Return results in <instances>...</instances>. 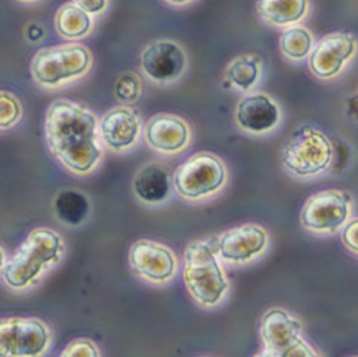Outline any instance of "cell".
<instances>
[{
	"label": "cell",
	"instance_id": "1",
	"mask_svg": "<svg viewBox=\"0 0 358 357\" xmlns=\"http://www.w3.org/2000/svg\"><path fill=\"white\" fill-rule=\"evenodd\" d=\"M99 121L92 111L80 103L59 99L50 104L45 115V139L54 158L76 176L99 169L103 160V141Z\"/></svg>",
	"mask_w": 358,
	"mask_h": 357
},
{
	"label": "cell",
	"instance_id": "2",
	"mask_svg": "<svg viewBox=\"0 0 358 357\" xmlns=\"http://www.w3.org/2000/svg\"><path fill=\"white\" fill-rule=\"evenodd\" d=\"M64 252V240L57 231L43 226L36 228L15 252L3 260L2 280L10 290H27L63 260Z\"/></svg>",
	"mask_w": 358,
	"mask_h": 357
},
{
	"label": "cell",
	"instance_id": "3",
	"mask_svg": "<svg viewBox=\"0 0 358 357\" xmlns=\"http://www.w3.org/2000/svg\"><path fill=\"white\" fill-rule=\"evenodd\" d=\"M183 260V281L192 300L204 308L217 307L229 292V280L211 243H189Z\"/></svg>",
	"mask_w": 358,
	"mask_h": 357
},
{
	"label": "cell",
	"instance_id": "4",
	"mask_svg": "<svg viewBox=\"0 0 358 357\" xmlns=\"http://www.w3.org/2000/svg\"><path fill=\"white\" fill-rule=\"evenodd\" d=\"M94 64L90 48L79 42H67L42 48L34 54L30 71L33 80L43 90L66 88L85 78Z\"/></svg>",
	"mask_w": 358,
	"mask_h": 357
},
{
	"label": "cell",
	"instance_id": "5",
	"mask_svg": "<svg viewBox=\"0 0 358 357\" xmlns=\"http://www.w3.org/2000/svg\"><path fill=\"white\" fill-rule=\"evenodd\" d=\"M333 161V145L323 131L301 125L281 149V165L289 174L309 178L323 174Z\"/></svg>",
	"mask_w": 358,
	"mask_h": 357
},
{
	"label": "cell",
	"instance_id": "6",
	"mask_svg": "<svg viewBox=\"0 0 358 357\" xmlns=\"http://www.w3.org/2000/svg\"><path fill=\"white\" fill-rule=\"evenodd\" d=\"M228 182V167L211 152H198L173 173L174 190L187 201H201L219 194Z\"/></svg>",
	"mask_w": 358,
	"mask_h": 357
},
{
	"label": "cell",
	"instance_id": "7",
	"mask_svg": "<svg viewBox=\"0 0 358 357\" xmlns=\"http://www.w3.org/2000/svg\"><path fill=\"white\" fill-rule=\"evenodd\" d=\"M51 342V329L39 318L8 317L0 323V354L3 357H39Z\"/></svg>",
	"mask_w": 358,
	"mask_h": 357
},
{
	"label": "cell",
	"instance_id": "8",
	"mask_svg": "<svg viewBox=\"0 0 358 357\" xmlns=\"http://www.w3.org/2000/svg\"><path fill=\"white\" fill-rule=\"evenodd\" d=\"M351 195L339 189H326L309 197L301 211V223L315 234L341 231L351 218Z\"/></svg>",
	"mask_w": 358,
	"mask_h": 357
},
{
	"label": "cell",
	"instance_id": "9",
	"mask_svg": "<svg viewBox=\"0 0 358 357\" xmlns=\"http://www.w3.org/2000/svg\"><path fill=\"white\" fill-rule=\"evenodd\" d=\"M210 243L224 264L245 265L266 252L269 234L257 223H243L213 237Z\"/></svg>",
	"mask_w": 358,
	"mask_h": 357
},
{
	"label": "cell",
	"instance_id": "10",
	"mask_svg": "<svg viewBox=\"0 0 358 357\" xmlns=\"http://www.w3.org/2000/svg\"><path fill=\"white\" fill-rule=\"evenodd\" d=\"M187 69V55L180 43L158 39L148 43L140 54V70L155 85L166 87L182 79Z\"/></svg>",
	"mask_w": 358,
	"mask_h": 357
},
{
	"label": "cell",
	"instance_id": "11",
	"mask_svg": "<svg viewBox=\"0 0 358 357\" xmlns=\"http://www.w3.org/2000/svg\"><path fill=\"white\" fill-rule=\"evenodd\" d=\"M128 259L137 277L155 286L170 283L178 271L173 250L153 240H137L129 248Z\"/></svg>",
	"mask_w": 358,
	"mask_h": 357
},
{
	"label": "cell",
	"instance_id": "12",
	"mask_svg": "<svg viewBox=\"0 0 358 357\" xmlns=\"http://www.w3.org/2000/svg\"><path fill=\"white\" fill-rule=\"evenodd\" d=\"M357 48V41L350 33L336 31L326 34L314 45L308 57L309 70L321 80L335 79L355 57Z\"/></svg>",
	"mask_w": 358,
	"mask_h": 357
},
{
	"label": "cell",
	"instance_id": "13",
	"mask_svg": "<svg viewBox=\"0 0 358 357\" xmlns=\"http://www.w3.org/2000/svg\"><path fill=\"white\" fill-rule=\"evenodd\" d=\"M103 146L115 153L134 149L145 134L138 112L131 104H117L106 112L99 121Z\"/></svg>",
	"mask_w": 358,
	"mask_h": 357
},
{
	"label": "cell",
	"instance_id": "14",
	"mask_svg": "<svg viewBox=\"0 0 358 357\" xmlns=\"http://www.w3.org/2000/svg\"><path fill=\"white\" fill-rule=\"evenodd\" d=\"M280 104L265 92H250L238 102L235 122L241 131L252 136L272 133L281 122Z\"/></svg>",
	"mask_w": 358,
	"mask_h": 357
},
{
	"label": "cell",
	"instance_id": "15",
	"mask_svg": "<svg viewBox=\"0 0 358 357\" xmlns=\"http://www.w3.org/2000/svg\"><path fill=\"white\" fill-rule=\"evenodd\" d=\"M148 146L162 155H178L192 140V130L183 118L173 113H157L145 125Z\"/></svg>",
	"mask_w": 358,
	"mask_h": 357
},
{
	"label": "cell",
	"instance_id": "16",
	"mask_svg": "<svg viewBox=\"0 0 358 357\" xmlns=\"http://www.w3.org/2000/svg\"><path fill=\"white\" fill-rule=\"evenodd\" d=\"M302 323L284 308H271L262 317L260 337L265 344L264 356L287 357L289 350L302 337Z\"/></svg>",
	"mask_w": 358,
	"mask_h": 357
},
{
	"label": "cell",
	"instance_id": "17",
	"mask_svg": "<svg viewBox=\"0 0 358 357\" xmlns=\"http://www.w3.org/2000/svg\"><path fill=\"white\" fill-rule=\"evenodd\" d=\"M133 190L138 201L146 206H161L169 201L173 190V174L159 161L143 164L133 178Z\"/></svg>",
	"mask_w": 358,
	"mask_h": 357
},
{
	"label": "cell",
	"instance_id": "18",
	"mask_svg": "<svg viewBox=\"0 0 358 357\" xmlns=\"http://www.w3.org/2000/svg\"><path fill=\"white\" fill-rule=\"evenodd\" d=\"M259 18L272 27L297 26L309 12V0H256Z\"/></svg>",
	"mask_w": 358,
	"mask_h": 357
},
{
	"label": "cell",
	"instance_id": "19",
	"mask_svg": "<svg viewBox=\"0 0 358 357\" xmlns=\"http://www.w3.org/2000/svg\"><path fill=\"white\" fill-rule=\"evenodd\" d=\"M54 26L63 39L78 42L88 38L94 30V17L71 0L57 9Z\"/></svg>",
	"mask_w": 358,
	"mask_h": 357
},
{
	"label": "cell",
	"instance_id": "20",
	"mask_svg": "<svg viewBox=\"0 0 358 357\" xmlns=\"http://www.w3.org/2000/svg\"><path fill=\"white\" fill-rule=\"evenodd\" d=\"M262 78V62L255 55H240L226 67L224 83L228 88L240 92L252 91Z\"/></svg>",
	"mask_w": 358,
	"mask_h": 357
},
{
	"label": "cell",
	"instance_id": "21",
	"mask_svg": "<svg viewBox=\"0 0 358 357\" xmlns=\"http://www.w3.org/2000/svg\"><path fill=\"white\" fill-rule=\"evenodd\" d=\"M55 218L67 226H79L90 216L91 204L88 197L78 189H66L54 200Z\"/></svg>",
	"mask_w": 358,
	"mask_h": 357
},
{
	"label": "cell",
	"instance_id": "22",
	"mask_svg": "<svg viewBox=\"0 0 358 357\" xmlns=\"http://www.w3.org/2000/svg\"><path fill=\"white\" fill-rule=\"evenodd\" d=\"M314 48V38L311 31L302 26L287 27L280 38V50L290 62H303L311 54Z\"/></svg>",
	"mask_w": 358,
	"mask_h": 357
},
{
	"label": "cell",
	"instance_id": "23",
	"mask_svg": "<svg viewBox=\"0 0 358 357\" xmlns=\"http://www.w3.org/2000/svg\"><path fill=\"white\" fill-rule=\"evenodd\" d=\"M143 94V80L138 74L131 70H125L119 75L113 85V95L119 104L137 103Z\"/></svg>",
	"mask_w": 358,
	"mask_h": 357
},
{
	"label": "cell",
	"instance_id": "24",
	"mask_svg": "<svg viewBox=\"0 0 358 357\" xmlns=\"http://www.w3.org/2000/svg\"><path fill=\"white\" fill-rule=\"evenodd\" d=\"M24 116L22 103L14 92H0V128L8 131L20 124Z\"/></svg>",
	"mask_w": 358,
	"mask_h": 357
},
{
	"label": "cell",
	"instance_id": "25",
	"mask_svg": "<svg viewBox=\"0 0 358 357\" xmlns=\"http://www.w3.org/2000/svg\"><path fill=\"white\" fill-rule=\"evenodd\" d=\"M63 357H75V356H82V357H100L101 353L99 350V345L95 344L91 340L87 338H80L71 341L67 344V347L62 351Z\"/></svg>",
	"mask_w": 358,
	"mask_h": 357
},
{
	"label": "cell",
	"instance_id": "26",
	"mask_svg": "<svg viewBox=\"0 0 358 357\" xmlns=\"http://www.w3.org/2000/svg\"><path fill=\"white\" fill-rule=\"evenodd\" d=\"M342 241L352 253L358 255V218L351 219L342 228Z\"/></svg>",
	"mask_w": 358,
	"mask_h": 357
},
{
	"label": "cell",
	"instance_id": "27",
	"mask_svg": "<svg viewBox=\"0 0 358 357\" xmlns=\"http://www.w3.org/2000/svg\"><path fill=\"white\" fill-rule=\"evenodd\" d=\"M73 2L92 17L103 15L110 6V0H73Z\"/></svg>",
	"mask_w": 358,
	"mask_h": 357
},
{
	"label": "cell",
	"instance_id": "28",
	"mask_svg": "<svg viewBox=\"0 0 358 357\" xmlns=\"http://www.w3.org/2000/svg\"><path fill=\"white\" fill-rule=\"evenodd\" d=\"M26 38L30 42H39L43 39V29L39 26V24H30L26 30Z\"/></svg>",
	"mask_w": 358,
	"mask_h": 357
},
{
	"label": "cell",
	"instance_id": "29",
	"mask_svg": "<svg viewBox=\"0 0 358 357\" xmlns=\"http://www.w3.org/2000/svg\"><path fill=\"white\" fill-rule=\"evenodd\" d=\"M164 2L166 5L174 6V8H183V6H187L192 2H195V0H164Z\"/></svg>",
	"mask_w": 358,
	"mask_h": 357
},
{
	"label": "cell",
	"instance_id": "30",
	"mask_svg": "<svg viewBox=\"0 0 358 357\" xmlns=\"http://www.w3.org/2000/svg\"><path fill=\"white\" fill-rule=\"evenodd\" d=\"M17 2L24 4V5H34V4H39V2H42V0H17Z\"/></svg>",
	"mask_w": 358,
	"mask_h": 357
}]
</instances>
